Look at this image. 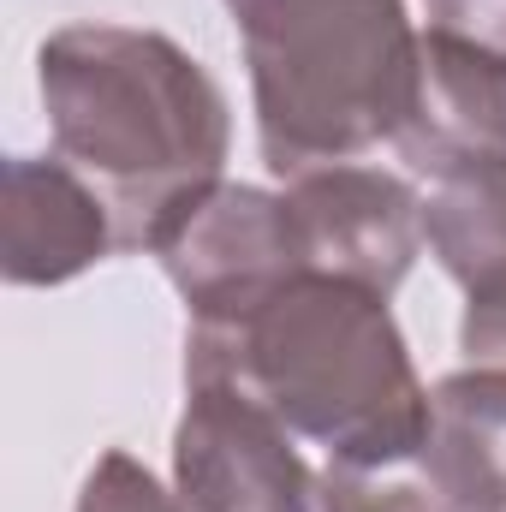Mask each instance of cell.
<instances>
[{
  "mask_svg": "<svg viewBox=\"0 0 506 512\" xmlns=\"http://www.w3.org/2000/svg\"><path fill=\"white\" fill-rule=\"evenodd\" d=\"M245 382L328 465H399L423 453L429 387L387 310V292L304 268L233 322H191L185 382Z\"/></svg>",
  "mask_w": 506,
  "mask_h": 512,
  "instance_id": "1",
  "label": "cell"
},
{
  "mask_svg": "<svg viewBox=\"0 0 506 512\" xmlns=\"http://www.w3.org/2000/svg\"><path fill=\"white\" fill-rule=\"evenodd\" d=\"M36 90L54 155L114 209L120 251H149L179 203L227 179V96L161 30L66 24L36 48Z\"/></svg>",
  "mask_w": 506,
  "mask_h": 512,
  "instance_id": "2",
  "label": "cell"
},
{
  "mask_svg": "<svg viewBox=\"0 0 506 512\" xmlns=\"http://www.w3.org/2000/svg\"><path fill=\"white\" fill-rule=\"evenodd\" d=\"M251 66L256 143L274 179L393 143L417 96L405 0H221Z\"/></svg>",
  "mask_w": 506,
  "mask_h": 512,
  "instance_id": "3",
  "label": "cell"
},
{
  "mask_svg": "<svg viewBox=\"0 0 506 512\" xmlns=\"http://www.w3.org/2000/svg\"><path fill=\"white\" fill-rule=\"evenodd\" d=\"M149 256L167 268L191 322H233L251 304H262L280 280L316 268L286 191L233 185V179L179 203L155 233Z\"/></svg>",
  "mask_w": 506,
  "mask_h": 512,
  "instance_id": "4",
  "label": "cell"
},
{
  "mask_svg": "<svg viewBox=\"0 0 506 512\" xmlns=\"http://www.w3.org/2000/svg\"><path fill=\"white\" fill-rule=\"evenodd\" d=\"M173 489L185 512H316L322 471L245 382L197 376L173 429Z\"/></svg>",
  "mask_w": 506,
  "mask_h": 512,
  "instance_id": "5",
  "label": "cell"
},
{
  "mask_svg": "<svg viewBox=\"0 0 506 512\" xmlns=\"http://www.w3.org/2000/svg\"><path fill=\"white\" fill-rule=\"evenodd\" d=\"M286 203L304 227L310 262L346 280H364L376 292H399V280L411 274V262L423 256V197L364 161H334V167H310L298 179H286Z\"/></svg>",
  "mask_w": 506,
  "mask_h": 512,
  "instance_id": "6",
  "label": "cell"
},
{
  "mask_svg": "<svg viewBox=\"0 0 506 512\" xmlns=\"http://www.w3.org/2000/svg\"><path fill=\"white\" fill-rule=\"evenodd\" d=\"M120 251L114 209L60 155H12L0 173V274L6 286H66Z\"/></svg>",
  "mask_w": 506,
  "mask_h": 512,
  "instance_id": "7",
  "label": "cell"
},
{
  "mask_svg": "<svg viewBox=\"0 0 506 512\" xmlns=\"http://www.w3.org/2000/svg\"><path fill=\"white\" fill-rule=\"evenodd\" d=\"M393 149L423 179H447L459 167L506 155V54L423 24L417 96Z\"/></svg>",
  "mask_w": 506,
  "mask_h": 512,
  "instance_id": "8",
  "label": "cell"
},
{
  "mask_svg": "<svg viewBox=\"0 0 506 512\" xmlns=\"http://www.w3.org/2000/svg\"><path fill=\"white\" fill-rule=\"evenodd\" d=\"M423 239L465 292L459 346L477 364L506 358V155L435 179L423 203Z\"/></svg>",
  "mask_w": 506,
  "mask_h": 512,
  "instance_id": "9",
  "label": "cell"
},
{
  "mask_svg": "<svg viewBox=\"0 0 506 512\" xmlns=\"http://www.w3.org/2000/svg\"><path fill=\"white\" fill-rule=\"evenodd\" d=\"M417 459L453 512H506V364H471L435 382Z\"/></svg>",
  "mask_w": 506,
  "mask_h": 512,
  "instance_id": "10",
  "label": "cell"
},
{
  "mask_svg": "<svg viewBox=\"0 0 506 512\" xmlns=\"http://www.w3.org/2000/svg\"><path fill=\"white\" fill-rule=\"evenodd\" d=\"M316 512H453V501L435 489L423 459L399 465H322V507Z\"/></svg>",
  "mask_w": 506,
  "mask_h": 512,
  "instance_id": "11",
  "label": "cell"
},
{
  "mask_svg": "<svg viewBox=\"0 0 506 512\" xmlns=\"http://www.w3.org/2000/svg\"><path fill=\"white\" fill-rule=\"evenodd\" d=\"M78 512H185L179 489H161L149 465H137L126 447H108L84 489H78Z\"/></svg>",
  "mask_w": 506,
  "mask_h": 512,
  "instance_id": "12",
  "label": "cell"
},
{
  "mask_svg": "<svg viewBox=\"0 0 506 512\" xmlns=\"http://www.w3.org/2000/svg\"><path fill=\"white\" fill-rule=\"evenodd\" d=\"M435 30H453L465 42H483L506 54V0H423Z\"/></svg>",
  "mask_w": 506,
  "mask_h": 512,
  "instance_id": "13",
  "label": "cell"
}]
</instances>
